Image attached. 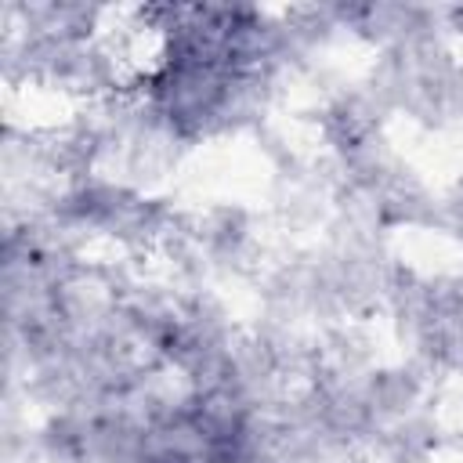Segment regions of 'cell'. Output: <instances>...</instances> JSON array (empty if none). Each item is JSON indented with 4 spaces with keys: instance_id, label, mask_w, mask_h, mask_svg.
<instances>
[]
</instances>
